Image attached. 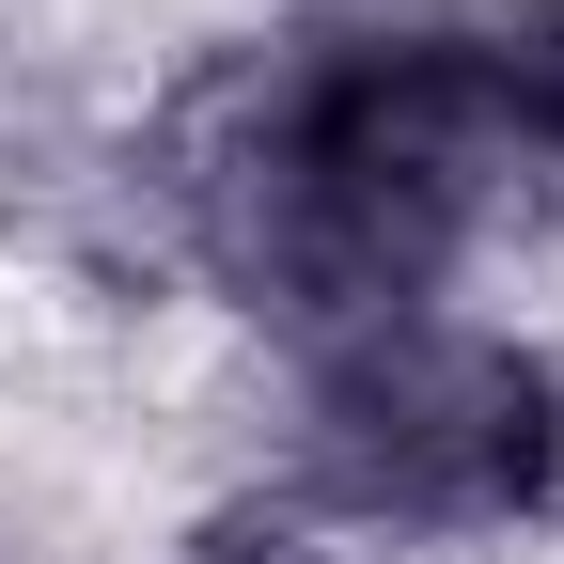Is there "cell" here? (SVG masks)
<instances>
[{
  "mask_svg": "<svg viewBox=\"0 0 564 564\" xmlns=\"http://www.w3.org/2000/svg\"><path fill=\"white\" fill-rule=\"evenodd\" d=\"M455 95L486 126V173H502L518 220H564V0H440Z\"/></svg>",
  "mask_w": 564,
  "mask_h": 564,
  "instance_id": "3957f363",
  "label": "cell"
},
{
  "mask_svg": "<svg viewBox=\"0 0 564 564\" xmlns=\"http://www.w3.org/2000/svg\"><path fill=\"white\" fill-rule=\"evenodd\" d=\"M126 220L188 299L299 361L377 314L470 299L518 204L423 0V17H251L236 47L173 63L126 126Z\"/></svg>",
  "mask_w": 564,
  "mask_h": 564,
  "instance_id": "6da1fadb",
  "label": "cell"
},
{
  "mask_svg": "<svg viewBox=\"0 0 564 564\" xmlns=\"http://www.w3.org/2000/svg\"><path fill=\"white\" fill-rule=\"evenodd\" d=\"M0 564H17V549H0Z\"/></svg>",
  "mask_w": 564,
  "mask_h": 564,
  "instance_id": "8992f818",
  "label": "cell"
},
{
  "mask_svg": "<svg viewBox=\"0 0 564 564\" xmlns=\"http://www.w3.org/2000/svg\"><path fill=\"white\" fill-rule=\"evenodd\" d=\"M267 502H299L361 564H486L564 533V329L533 314H377L299 345L267 392Z\"/></svg>",
  "mask_w": 564,
  "mask_h": 564,
  "instance_id": "7a4b0ae2",
  "label": "cell"
},
{
  "mask_svg": "<svg viewBox=\"0 0 564 564\" xmlns=\"http://www.w3.org/2000/svg\"><path fill=\"white\" fill-rule=\"evenodd\" d=\"M267 17H423V0H267Z\"/></svg>",
  "mask_w": 564,
  "mask_h": 564,
  "instance_id": "5b68a950",
  "label": "cell"
},
{
  "mask_svg": "<svg viewBox=\"0 0 564 564\" xmlns=\"http://www.w3.org/2000/svg\"><path fill=\"white\" fill-rule=\"evenodd\" d=\"M173 564H361V549H329L299 502H267V486H220V502L173 533Z\"/></svg>",
  "mask_w": 564,
  "mask_h": 564,
  "instance_id": "277c9868",
  "label": "cell"
}]
</instances>
